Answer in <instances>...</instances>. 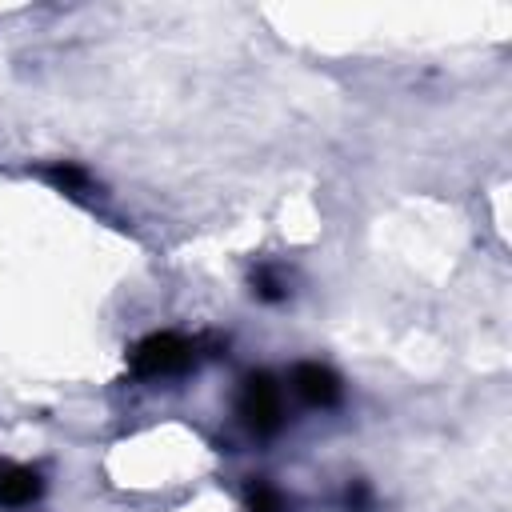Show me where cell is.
I'll use <instances>...</instances> for the list:
<instances>
[{"instance_id": "obj_3", "label": "cell", "mask_w": 512, "mask_h": 512, "mask_svg": "<svg viewBox=\"0 0 512 512\" xmlns=\"http://www.w3.org/2000/svg\"><path fill=\"white\" fill-rule=\"evenodd\" d=\"M292 392H296L304 404H312V408H332V404H340L344 384H340V376H336L328 364L304 360V364L292 368Z\"/></svg>"}, {"instance_id": "obj_5", "label": "cell", "mask_w": 512, "mask_h": 512, "mask_svg": "<svg viewBox=\"0 0 512 512\" xmlns=\"http://www.w3.org/2000/svg\"><path fill=\"white\" fill-rule=\"evenodd\" d=\"M40 176L52 180V184L64 188V192H84V188H88V172L76 168V164H48V168H40Z\"/></svg>"}, {"instance_id": "obj_1", "label": "cell", "mask_w": 512, "mask_h": 512, "mask_svg": "<svg viewBox=\"0 0 512 512\" xmlns=\"http://www.w3.org/2000/svg\"><path fill=\"white\" fill-rule=\"evenodd\" d=\"M196 364V340L180 332H148L132 352H128V372L136 380H168L184 376Z\"/></svg>"}, {"instance_id": "obj_7", "label": "cell", "mask_w": 512, "mask_h": 512, "mask_svg": "<svg viewBox=\"0 0 512 512\" xmlns=\"http://www.w3.org/2000/svg\"><path fill=\"white\" fill-rule=\"evenodd\" d=\"M252 292H256L260 300H284V296H288L284 280H280L272 268H260V272L252 276Z\"/></svg>"}, {"instance_id": "obj_6", "label": "cell", "mask_w": 512, "mask_h": 512, "mask_svg": "<svg viewBox=\"0 0 512 512\" xmlns=\"http://www.w3.org/2000/svg\"><path fill=\"white\" fill-rule=\"evenodd\" d=\"M248 512H284V496L268 480L248 484Z\"/></svg>"}, {"instance_id": "obj_2", "label": "cell", "mask_w": 512, "mask_h": 512, "mask_svg": "<svg viewBox=\"0 0 512 512\" xmlns=\"http://www.w3.org/2000/svg\"><path fill=\"white\" fill-rule=\"evenodd\" d=\"M236 412L248 424V432L272 436L284 424V388L276 384V376L272 372H248L244 384H240Z\"/></svg>"}, {"instance_id": "obj_4", "label": "cell", "mask_w": 512, "mask_h": 512, "mask_svg": "<svg viewBox=\"0 0 512 512\" xmlns=\"http://www.w3.org/2000/svg\"><path fill=\"white\" fill-rule=\"evenodd\" d=\"M40 496H44V476H40V468L0 460V508H4V512L32 508Z\"/></svg>"}]
</instances>
